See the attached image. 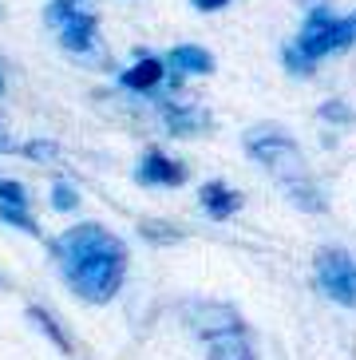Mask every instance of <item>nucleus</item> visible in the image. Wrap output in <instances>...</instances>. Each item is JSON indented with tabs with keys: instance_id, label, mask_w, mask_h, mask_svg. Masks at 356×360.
Wrapping results in <instances>:
<instances>
[{
	"instance_id": "obj_15",
	"label": "nucleus",
	"mask_w": 356,
	"mask_h": 360,
	"mask_svg": "<svg viewBox=\"0 0 356 360\" xmlns=\"http://www.w3.org/2000/svg\"><path fill=\"white\" fill-rule=\"evenodd\" d=\"M75 8H84V4H80V0H48V8H44V20L52 24V28H60V24L68 20Z\"/></svg>"
},
{
	"instance_id": "obj_17",
	"label": "nucleus",
	"mask_w": 356,
	"mask_h": 360,
	"mask_svg": "<svg viewBox=\"0 0 356 360\" xmlns=\"http://www.w3.org/2000/svg\"><path fill=\"white\" fill-rule=\"evenodd\" d=\"M52 206L56 210H75L80 206V194H75L72 182H56L52 186Z\"/></svg>"
},
{
	"instance_id": "obj_13",
	"label": "nucleus",
	"mask_w": 356,
	"mask_h": 360,
	"mask_svg": "<svg viewBox=\"0 0 356 360\" xmlns=\"http://www.w3.org/2000/svg\"><path fill=\"white\" fill-rule=\"evenodd\" d=\"M28 317L36 321V325H40L44 333H48V337H52L56 345H60V349H63V352H72V340L63 337V328H60V325H56V321H52V313H44V309H36V305H32V309H28Z\"/></svg>"
},
{
	"instance_id": "obj_2",
	"label": "nucleus",
	"mask_w": 356,
	"mask_h": 360,
	"mask_svg": "<svg viewBox=\"0 0 356 360\" xmlns=\"http://www.w3.org/2000/svg\"><path fill=\"white\" fill-rule=\"evenodd\" d=\"M241 143H246V155H250L253 162H262L301 210H309V214L325 210V198H321V191H317L313 174H309V162H305L301 147L293 143V135H285L277 123H262V127L246 131Z\"/></svg>"
},
{
	"instance_id": "obj_6",
	"label": "nucleus",
	"mask_w": 356,
	"mask_h": 360,
	"mask_svg": "<svg viewBox=\"0 0 356 360\" xmlns=\"http://www.w3.org/2000/svg\"><path fill=\"white\" fill-rule=\"evenodd\" d=\"M135 179L143 186H182L186 182V167L178 159H170V155H163V150H147L135 170Z\"/></svg>"
},
{
	"instance_id": "obj_1",
	"label": "nucleus",
	"mask_w": 356,
	"mask_h": 360,
	"mask_svg": "<svg viewBox=\"0 0 356 360\" xmlns=\"http://www.w3.org/2000/svg\"><path fill=\"white\" fill-rule=\"evenodd\" d=\"M52 257L63 281L84 297L87 305H107L123 289L127 245L99 222H80L52 242Z\"/></svg>"
},
{
	"instance_id": "obj_18",
	"label": "nucleus",
	"mask_w": 356,
	"mask_h": 360,
	"mask_svg": "<svg viewBox=\"0 0 356 360\" xmlns=\"http://www.w3.org/2000/svg\"><path fill=\"white\" fill-rule=\"evenodd\" d=\"M24 155H28V159H56V143H36V139H32V143H24Z\"/></svg>"
},
{
	"instance_id": "obj_10",
	"label": "nucleus",
	"mask_w": 356,
	"mask_h": 360,
	"mask_svg": "<svg viewBox=\"0 0 356 360\" xmlns=\"http://www.w3.org/2000/svg\"><path fill=\"white\" fill-rule=\"evenodd\" d=\"M163 107V119H167L170 135H194V131L210 127V115L198 111V107H178V103H158Z\"/></svg>"
},
{
	"instance_id": "obj_14",
	"label": "nucleus",
	"mask_w": 356,
	"mask_h": 360,
	"mask_svg": "<svg viewBox=\"0 0 356 360\" xmlns=\"http://www.w3.org/2000/svg\"><path fill=\"white\" fill-rule=\"evenodd\" d=\"M0 222L16 226V230H24V233H40V226L32 222V214L24 210V206H0Z\"/></svg>"
},
{
	"instance_id": "obj_12",
	"label": "nucleus",
	"mask_w": 356,
	"mask_h": 360,
	"mask_svg": "<svg viewBox=\"0 0 356 360\" xmlns=\"http://www.w3.org/2000/svg\"><path fill=\"white\" fill-rule=\"evenodd\" d=\"M210 360H258V356H253L246 333H230V337L210 340Z\"/></svg>"
},
{
	"instance_id": "obj_5",
	"label": "nucleus",
	"mask_w": 356,
	"mask_h": 360,
	"mask_svg": "<svg viewBox=\"0 0 356 360\" xmlns=\"http://www.w3.org/2000/svg\"><path fill=\"white\" fill-rule=\"evenodd\" d=\"M194 333L206 340H218V337H230V333H241V321L230 305H218V301H202V305H190L186 309Z\"/></svg>"
},
{
	"instance_id": "obj_8",
	"label": "nucleus",
	"mask_w": 356,
	"mask_h": 360,
	"mask_svg": "<svg viewBox=\"0 0 356 360\" xmlns=\"http://www.w3.org/2000/svg\"><path fill=\"white\" fill-rule=\"evenodd\" d=\"M198 202H202V210L214 218V222H226L230 214H238L241 210V194L234 191V186H226V182H206L198 191Z\"/></svg>"
},
{
	"instance_id": "obj_20",
	"label": "nucleus",
	"mask_w": 356,
	"mask_h": 360,
	"mask_svg": "<svg viewBox=\"0 0 356 360\" xmlns=\"http://www.w3.org/2000/svg\"><path fill=\"white\" fill-rule=\"evenodd\" d=\"M4 150H12V143H8V135L0 131V155H4Z\"/></svg>"
},
{
	"instance_id": "obj_16",
	"label": "nucleus",
	"mask_w": 356,
	"mask_h": 360,
	"mask_svg": "<svg viewBox=\"0 0 356 360\" xmlns=\"http://www.w3.org/2000/svg\"><path fill=\"white\" fill-rule=\"evenodd\" d=\"M0 206H24L28 210V191L16 179H0Z\"/></svg>"
},
{
	"instance_id": "obj_19",
	"label": "nucleus",
	"mask_w": 356,
	"mask_h": 360,
	"mask_svg": "<svg viewBox=\"0 0 356 360\" xmlns=\"http://www.w3.org/2000/svg\"><path fill=\"white\" fill-rule=\"evenodd\" d=\"M190 4H194L198 12H218L222 4H230V0H190Z\"/></svg>"
},
{
	"instance_id": "obj_7",
	"label": "nucleus",
	"mask_w": 356,
	"mask_h": 360,
	"mask_svg": "<svg viewBox=\"0 0 356 360\" xmlns=\"http://www.w3.org/2000/svg\"><path fill=\"white\" fill-rule=\"evenodd\" d=\"M60 32V44H63V52H75V56H84L95 48V36H99V20H95L87 8H75L68 20L56 28Z\"/></svg>"
},
{
	"instance_id": "obj_3",
	"label": "nucleus",
	"mask_w": 356,
	"mask_h": 360,
	"mask_svg": "<svg viewBox=\"0 0 356 360\" xmlns=\"http://www.w3.org/2000/svg\"><path fill=\"white\" fill-rule=\"evenodd\" d=\"M348 44H356V12L348 16H333L329 8H313L305 16V28L297 32V40H289L281 48V60L289 72L309 75L317 60L345 52Z\"/></svg>"
},
{
	"instance_id": "obj_11",
	"label": "nucleus",
	"mask_w": 356,
	"mask_h": 360,
	"mask_svg": "<svg viewBox=\"0 0 356 360\" xmlns=\"http://www.w3.org/2000/svg\"><path fill=\"white\" fill-rule=\"evenodd\" d=\"M163 75H167V68H163V60H155V56H147V60H139V64H131L123 75H119V84L127 87V91H151V87L163 84Z\"/></svg>"
},
{
	"instance_id": "obj_4",
	"label": "nucleus",
	"mask_w": 356,
	"mask_h": 360,
	"mask_svg": "<svg viewBox=\"0 0 356 360\" xmlns=\"http://www.w3.org/2000/svg\"><path fill=\"white\" fill-rule=\"evenodd\" d=\"M313 265H317L321 293L329 301H336V305L356 309V257L345 254V250H336V245H329V250H317Z\"/></svg>"
},
{
	"instance_id": "obj_9",
	"label": "nucleus",
	"mask_w": 356,
	"mask_h": 360,
	"mask_svg": "<svg viewBox=\"0 0 356 360\" xmlns=\"http://www.w3.org/2000/svg\"><path fill=\"white\" fill-rule=\"evenodd\" d=\"M163 68H170L174 75H210L214 72V56L206 48H198V44H178Z\"/></svg>"
},
{
	"instance_id": "obj_21",
	"label": "nucleus",
	"mask_w": 356,
	"mask_h": 360,
	"mask_svg": "<svg viewBox=\"0 0 356 360\" xmlns=\"http://www.w3.org/2000/svg\"><path fill=\"white\" fill-rule=\"evenodd\" d=\"M0 91H4V72H0Z\"/></svg>"
}]
</instances>
